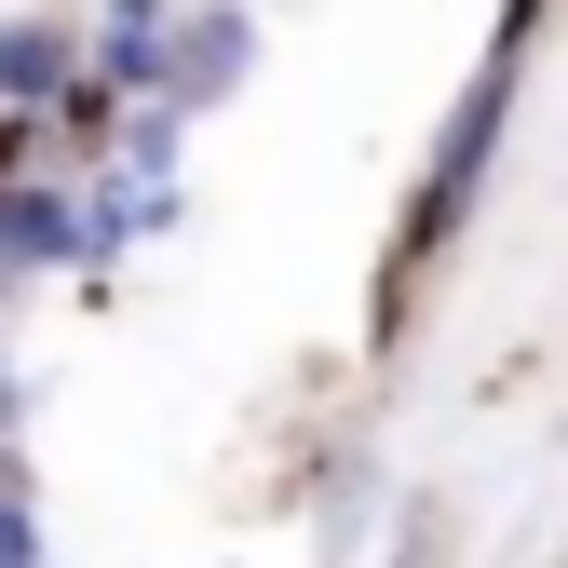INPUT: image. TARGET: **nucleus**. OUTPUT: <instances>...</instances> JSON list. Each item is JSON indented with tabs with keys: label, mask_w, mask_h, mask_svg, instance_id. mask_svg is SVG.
I'll return each mask as SVG.
<instances>
[{
	"label": "nucleus",
	"mask_w": 568,
	"mask_h": 568,
	"mask_svg": "<svg viewBox=\"0 0 568 568\" xmlns=\"http://www.w3.org/2000/svg\"><path fill=\"white\" fill-rule=\"evenodd\" d=\"M68 190H82V284H109L135 244H163L190 217V176H135V163H82Z\"/></svg>",
	"instance_id": "nucleus-1"
},
{
	"label": "nucleus",
	"mask_w": 568,
	"mask_h": 568,
	"mask_svg": "<svg viewBox=\"0 0 568 568\" xmlns=\"http://www.w3.org/2000/svg\"><path fill=\"white\" fill-rule=\"evenodd\" d=\"M244 82H257V0H190L176 41H163V95H176L190 122H217Z\"/></svg>",
	"instance_id": "nucleus-2"
},
{
	"label": "nucleus",
	"mask_w": 568,
	"mask_h": 568,
	"mask_svg": "<svg viewBox=\"0 0 568 568\" xmlns=\"http://www.w3.org/2000/svg\"><path fill=\"white\" fill-rule=\"evenodd\" d=\"M0 284H82V190L68 176H0Z\"/></svg>",
	"instance_id": "nucleus-3"
},
{
	"label": "nucleus",
	"mask_w": 568,
	"mask_h": 568,
	"mask_svg": "<svg viewBox=\"0 0 568 568\" xmlns=\"http://www.w3.org/2000/svg\"><path fill=\"white\" fill-rule=\"evenodd\" d=\"M68 82H82V14H68V0H14V14H0V109L54 122Z\"/></svg>",
	"instance_id": "nucleus-4"
},
{
	"label": "nucleus",
	"mask_w": 568,
	"mask_h": 568,
	"mask_svg": "<svg viewBox=\"0 0 568 568\" xmlns=\"http://www.w3.org/2000/svg\"><path fill=\"white\" fill-rule=\"evenodd\" d=\"M176 14H190V0H95V14H82V68H95L109 95H163Z\"/></svg>",
	"instance_id": "nucleus-5"
},
{
	"label": "nucleus",
	"mask_w": 568,
	"mask_h": 568,
	"mask_svg": "<svg viewBox=\"0 0 568 568\" xmlns=\"http://www.w3.org/2000/svg\"><path fill=\"white\" fill-rule=\"evenodd\" d=\"M0 568H54V515H41V460H28V434H0Z\"/></svg>",
	"instance_id": "nucleus-6"
},
{
	"label": "nucleus",
	"mask_w": 568,
	"mask_h": 568,
	"mask_svg": "<svg viewBox=\"0 0 568 568\" xmlns=\"http://www.w3.org/2000/svg\"><path fill=\"white\" fill-rule=\"evenodd\" d=\"M109 163H135V176H190V109H176V95H135L122 135H109Z\"/></svg>",
	"instance_id": "nucleus-7"
},
{
	"label": "nucleus",
	"mask_w": 568,
	"mask_h": 568,
	"mask_svg": "<svg viewBox=\"0 0 568 568\" xmlns=\"http://www.w3.org/2000/svg\"><path fill=\"white\" fill-rule=\"evenodd\" d=\"M0 434H28V366H14V325H0Z\"/></svg>",
	"instance_id": "nucleus-8"
},
{
	"label": "nucleus",
	"mask_w": 568,
	"mask_h": 568,
	"mask_svg": "<svg viewBox=\"0 0 568 568\" xmlns=\"http://www.w3.org/2000/svg\"><path fill=\"white\" fill-rule=\"evenodd\" d=\"M379 568H447V528L419 515V528H406V555H379Z\"/></svg>",
	"instance_id": "nucleus-9"
},
{
	"label": "nucleus",
	"mask_w": 568,
	"mask_h": 568,
	"mask_svg": "<svg viewBox=\"0 0 568 568\" xmlns=\"http://www.w3.org/2000/svg\"><path fill=\"white\" fill-rule=\"evenodd\" d=\"M0 298H14V284H0Z\"/></svg>",
	"instance_id": "nucleus-10"
}]
</instances>
